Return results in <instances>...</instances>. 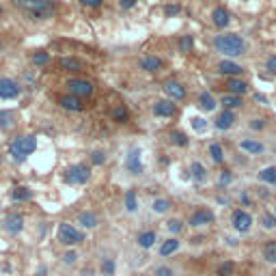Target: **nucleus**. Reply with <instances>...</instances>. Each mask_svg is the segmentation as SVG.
I'll use <instances>...</instances> for the list:
<instances>
[{
  "instance_id": "09e8293b",
  "label": "nucleus",
  "mask_w": 276,
  "mask_h": 276,
  "mask_svg": "<svg viewBox=\"0 0 276 276\" xmlns=\"http://www.w3.org/2000/svg\"><path fill=\"white\" fill-rule=\"evenodd\" d=\"M231 179H233L231 170H222V173H220V177H218V184H220V185H229Z\"/></svg>"
},
{
  "instance_id": "c03bdc74",
  "label": "nucleus",
  "mask_w": 276,
  "mask_h": 276,
  "mask_svg": "<svg viewBox=\"0 0 276 276\" xmlns=\"http://www.w3.org/2000/svg\"><path fill=\"white\" fill-rule=\"evenodd\" d=\"M153 276H175V270L168 268V265H158V268H155V272H153Z\"/></svg>"
},
{
  "instance_id": "39448f33",
  "label": "nucleus",
  "mask_w": 276,
  "mask_h": 276,
  "mask_svg": "<svg viewBox=\"0 0 276 276\" xmlns=\"http://www.w3.org/2000/svg\"><path fill=\"white\" fill-rule=\"evenodd\" d=\"M91 177V168L87 164H72L65 170V182L72 185H84Z\"/></svg>"
},
{
  "instance_id": "ddd939ff",
  "label": "nucleus",
  "mask_w": 276,
  "mask_h": 276,
  "mask_svg": "<svg viewBox=\"0 0 276 276\" xmlns=\"http://www.w3.org/2000/svg\"><path fill=\"white\" fill-rule=\"evenodd\" d=\"M164 93H166L173 102H179V99L185 97V87L182 82H177V80H168V82L164 84Z\"/></svg>"
},
{
  "instance_id": "5701e85b",
  "label": "nucleus",
  "mask_w": 276,
  "mask_h": 276,
  "mask_svg": "<svg viewBox=\"0 0 276 276\" xmlns=\"http://www.w3.org/2000/svg\"><path fill=\"white\" fill-rule=\"evenodd\" d=\"M190 175H192V179H194V182L203 184L205 179H207V168H205L201 162H197V160H194V162L190 164Z\"/></svg>"
},
{
  "instance_id": "49530a36",
  "label": "nucleus",
  "mask_w": 276,
  "mask_h": 276,
  "mask_svg": "<svg viewBox=\"0 0 276 276\" xmlns=\"http://www.w3.org/2000/svg\"><path fill=\"white\" fill-rule=\"evenodd\" d=\"M179 11H182V7H179V4H166V7H164V16H166V18L177 16Z\"/></svg>"
},
{
  "instance_id": "423d86ee",
  "label": "nucleus",
  "mask_w": 276,
  "mask_h": 276,
  "mask_svg": "<svg viewBox=\"0 0 276 276\" xmlns=\"http://www.w3.org/2000/svg\"><path fill=\"white\" fill-rule=\"evenodd\" d=\"M67 89L72 95H76V97H91L95 87L93 82H89V80H82V78H69L67 80Z\"/></svg>"
},
{
  "instance_id": "f8f14e48",
  "label": "nucleus",
  "mask_w": 276,
  "mask_h": 276,
  "mask_svg": "<svg viewBox=\"0 0 276 276\" xmlns=\"http://www.w3.org/2000/svg\"><path fill=\"white\" fill-rule=\"evenodd\" d=\"M177 112V106L173 104V99H158L153 104V114L155 117H173Z\"/></svg>"
},
{
  "instance_id": "a211bd4d",
  "label": "nucleus",
  "mask_w": 276,
  "mask_h": 276,
  "mask_svg": "<svg viewBox=\"0 0 276 276\" xmlns=\"http://www.w3.org/2000/svg\"><path fill=\"white\" fill-rule=\"evenodd\" d=\"M218 72H220V74H224V76L238 78V76H242L244 67H242V65H238V63H233V61H220Z\"/></svg>"
},
{
  "instance_id": "20e7f679",
  "label": "nucleus",
  "mask_w": 276,
  "mask_h": 276,
  "mask_svg": "<svg viewBox=\"0 0 276 276\" xmlns=\"http://www.w3.org/2000/svg\"><path fill=\"white\" fill-rule=\"evenodd\" d=\"M58 242L63 246H78L84 242V233L78 231L74 224L69 222H61L58 224Z\"/></svg>"
},
{
  "instance_id": "4d7b16f0",
  "label": "nucleus",
  "mask_w": 276,
  "mask_h": 276,
  "mask_svg": "<svg viewBox=\"0 0 276 276\" xmlns=\"http://www.w3.org/2000/svg\"><path fill=\"white\" fill-rule=\"evenodd\" d=\"M274 216H276V205H274Z\"/></svg>"
},
{
  "instance_id": "473e14b6",
  "label": "nucleus",
  "mask_w": 276,
  "mask_h": 276,
  "mask_svg": "<svg viewBox=\"0 0 276 276\" xmlns=\"http://www.w3.org/2000/svg\"><path fill=\"white\" fill-rule=\"evenodd\" d=\"M16 125V114L9 112V110H2L0 112V129H11Z\"/></svg>"
},
{
  "instance_id": "864d4df0",
  "label": "nucleus",
  "mask_w": 276,
  "mask_h": 276,
  "mask_svg": "<svg viewBox=\"0 0 276 276\" xmlns=\"http://www.w3.org/2000/svg\"><path fill=\"white\" fill-rule=\"evenodd\" d=\"M136 4V0H119V7L121 9H132Z\"/></svg>"
},
{
  "instance_id": "9d476101",
  "label": "nucleus",
  "mask_w": 276,
  "mask_h": 276,
  "mask_svg": "<svg viewBox=\"0 0 276 276\" xmlns=\"http://www.w3.org/2000/svg\"><path fill=\"white\" fill-rule=\"evenodd\" d=\"M140 149L138 147H132L128 153V158H125V168H128V173L132 175H140L143 173V158H140Z\"/></svg>"
},
{
  "instance_id": "4468645a",
  "label": "nucleus",
  "mask_w": 276,
  "mask_h": 276,
  "mask_svg": "<svg viewBox=\"0 0 276 276\" xmlns=\"http://www.w3.org/2000/svg\"><path fill=\"white\" fill-rule=\"evenodd\" d=\"M58 104H61V108L69 110V112H82L84 110L82 99L76 97V95H63V97H58Z\"/></svg>"
},
{
  "instance_id": "f3484780",
  "label": "nucleus",
  "mask_w": 276,
  "mask_h": 276,
  "mask_svg": "<svg viewBox=\"0 0 276 276\" xmlns=\"http://www.w3.org/2000/svg\"><path fill=\"white\" fill-rule=\"evenodd\" d=\"M212 22H214V26H216V28H227V26H229V22H231L229 11H227L224 7H216L214 11H212Z\"/></svg>"
},
{
  "instance_id": "aec40b11",
  "label": "nucleus",
  "mask_w": 276,
  "mask_h": 276,
  "mask_svg": "<svg viewBox=\"0 0 276 276\" xmlns=\"http://www.w3.org/2000/svg\"><path fill=\"white\" fill-rule=\"evenodd\" d=\"M227 89H229V93L239 95V97H242L244 93H248V82L242 80V78H229L227 80Z\"/></svg>"
},
{
  "instance_id": "5fc2aeb1",
  "label": "nucleus",
  "mask_w": 276,
  "mask_h": 276,
  "mask_svg": "<svg viewBox=\"0 0 276 276\" xmlns=\"http://www.w3.org/2000/svg\"><path fill=\"white\" fill-rule=\"evenodd\" d=\"M255 99H257V102H261V104H265V102H268V99H265L261 93H255Z\"/></svg>"
},
{
  "instance_id": "3c124183",
  "label": "nucleus",
  "mask_w": 276,
  "mask_h": 276,
  "mask_svg": "<svg viewBox=\"0 0 276 276\" xmlns=\"http://www.w3.org/2000/svg\"><path fill=\"white\" fill-rule=\"evenodd\" d=\"M102 2L104 0H80V4H84V7H93V9L102 7Z\"/></svg>"
},
{
  "instance_id": "4be33fe9",
  "label": "nucleus",
  "mask_w": 276,
  "mask_h": 276,
  "mask_svg": "<svg viewBox=\"0 0 276 276\" xmlns=\"http://www.w3.org/2000/svg\"><path fill=\"white\" fill-rule=\"evenodd\" d=\"M78 222L82 224L84 229H95L99 224V218L95 212H80L78 214Z\"/></svg>"
},
{
  "instance_id": "6e6d98bb",
  "label": "nucleus",
  "mask_w": 276,
  "mask_h": 276,
  "mask_svg": "<svg viewBox=\"0 0 276 276\" xmlns=\"http://www.w3.org/2000/svg\"><path fill=\"white\" fill-rule=\"evenodd\" d=\"M0 18H2V4H0Z\"/></svg>"
},
{
  "instance_id": "603ef678",
  "label": "nucleus",
  "mask_w": 276,
  "mask_h": 276,
  "mask_svg": "<svg viewBox=\"0 0 276 276\" xmlns=\"http://www.w3.org/2000/svg\"><path fill=\"white\" fill-rule=\"evenodd\" d=\"M250 128L253 129H263L265 128V119H253V121H250Z\"/></svg>"
},
{
  "instance_id": "c85d7f7f",
  "label": "nucleus",
  "mask_w": 276,
  "mask_h": 276,
  "mask_svg": "<svg viewBox=\"0 0 276 276\" xmlns=\"http://www.w3.org/2000/svg\"><path fill=\"white\" fill-rule=\"evenodd\" d=\"M11 199L13 201H28V199H33V190L26 188V185H18L16 190H11Z\"/></svg>"
},
{
  "instance_id": "a18cd8bd",
  "label": "nucleus",
  "mask_w": 276,
  "mask_h": 276,
  "mask_svg": "<svg viewBox=\"0 0 276 276\" xmlns=\"http://www.w3.org/2000/svg\"><path fill=\"white\" fill-rule=\"evenodd\" d=\"M76 261H78V253H76V250H69V253L63 255V263L65 265H74Z\"/></svg>"
},
{
  "instance_id": "7ed1b4c3",
  "label": "nucleus",
  "mask_w": 276,
  "mask_h": 276,
  "mask_svg": "<svg viewBox=\"0 0 276 276\" xmlns=\"http://www.w3.org/2000/svg\"><path fill=\"white\" fill-rule=\"evenodd\" d=\"M37 149V138L35 136H16L9 143V155L13 158V162H24L31 153Z\"/></svg>"
},
{
  "instance_id": "412c9836",
  "label": "nucleus",
  "mask_w": 276,
  "mask_h": 276,
  "mask_svg": "<svg viewBox=\"0 0 276 276\" xmlns=\"http://www.w3.org/2000/svg\"><path fill=\"white\" fill-rule=\"evenodd\" d=\"M179 246H182V242H179L177 238H168V239H164V242L160 244V257H168V255L177 253Z\"/></svg>"
},
{
  "instance_id": "6ab92c4d",
  "label": "nucleus",
  "mask_w": 276,
  "mask_h": 276,
  "mask_svg": "<svg viewBox=\"0 0 276 276\" xmlns=\"http://www.w3.org/2000/svg\"><path fill=\"white\" fill-rule=\"evenodd\" d=\"M239 149L246 153H250V155H261L265 151V147H263V143H259V140H253V138H246L239 143Z\"/></svg>"
},
{
  "instance_id": "8fccbe9b",
  "label": "nucleus",
  "mask_w": 276,
  "mask_h": 276,
  "mask_svg": "<svg viewBox=\"0 0 276 276\" xmlns=\"http://www.w3.org/2000/svg\"><path fill=\"white\" fill-rule=\"evenodd\" d=\"M265 67H268L270 74H276V56L272 54V56H268V61H265Z\"/></svg>"
},
{
  "instance_id": "4c0bfd02",
  "label": "nucleus",
  "mask_w": 276,
  "mask_h": 276,
  "mask_svg": "<svg viewBox=\"0 0 276 276\" xmlns=\"http://www.w3.org/2000/svg\"><path fill=\"white\" fill-rule=\"evenodd\" d=\"M209 155H212V160L216 164H220L224 160V151H222V147H220L218 143H212L209 145Z\"/></svg>"
},
{
  "instance_id": "58836bf2",
  "label": "nucleus",
  "mask_w": 276,
  "mask_h": 276,
  "mask_svg": "<svg viewBox=\"0 0 276 276\" xmlns=\"http://www.w3.org/2000/svg\"><path fill=\"white\" fill-rule=\"evenodd\" d=\"M166 229H168V233L177 235V233H182L184 231V222L179 218H170V220H166Z\"/></svg>"
},
{
  "instance_id": "b1692460",
  "label": "nucleus",
  "mask_w": 276,
  "mask_h": 276,
  "mask_svg": "<svg viewBox=\"0 0 276 276\" xmlns=\"http://www.w3.org/2000/svg\"><path fill=\"white\" fill-rule=\"evenodd\" d=\"M220 104L224 106V110H233V108H242V97L239 95H233V93H227L220 97Z\"/></svg>"
},
{
  "instance_id": "f257e3e1",
  "label": "nucleus",
  "mask_w": 276,
  "mask_h": 276,
  "mask_svg": "<svg viewBox=\"0 0 276 276\" xmlns=\"http://www.w3.org/2000/svg\"><path fill=\"white\" fill-rule=\"evenodd\" d=\"M13 4L33 19H50L58 11V4L54 0H13Z\"/></svg>"
},
{
  "instance_id": "72a5a7b5",
  "label": "nucleus",
  "mask_w": 276,
  "mask_h": 276,
  "mask_svg": "<svg viewBox=\"0 0 276 276\" xmlns=\"http://www.w3.org/2000/svg\"><path fill=\"white\" fill-rule=\"evenodd\" d=\"M233 272H235L233 261H224V263H220L218 268H216V276H233Z\"/></svg>"
},
{
  "instance_id": "6e6552de",
  "label": "nucleus",
  "mask_w": 276,
  "mask_h": 276,
  "mask_svg": "<svg viewBox=\"0 0 276 276\" xmlns=\"http://www.w3.org/2000/svg\"><path fill=\"white\" fill-rule=\"evenodd\" d=\"M231 224L238 233H248L250 227H253V216H250L246 209H235L233 216H231Z\"/></svg>"
},
{
  "instance_id": "de8ad7c7",
  "label": "nucleus",
  "mask_w": 276,
  "mask_h": 276,
  "mask_svg": "<svg viewBox=\"0 0 276 276\" xmlns=\"http://www.w3.org/2000/svg\"><path fill=\"white\" fill-rule=\"evenodd\" d=\"M91 162L97 164V166H99V164H104V162H106V153H104V151H93L91 153Z\"/></svg>"
},
{
  "instance_id": "0eeeda50",
  "label": "nucleus",
  "mask_w": 276,
  "mask_h": 276,
  "mask_svg": "<svg viewBox=\"0 0 276 276\" xmlns=\"http://www.w3.org/2000/svg\"><path fill=\"white\" fill-rule=\"evenodd\" d=\"M216 220V216L212 209H207V207H197L192 214H190V227H194V229H199V227H207V224H212Z\"/></svg>"
},
{
  "instance_id": "a19ab883",
  "label": "nucleus",
  "mask_w": 276,
  "mask_h": 276,
  "mask_svg": "<svg viewBox=\"0 0 276 276\" xmlns=\"http://www.w3.org/2000/svg\"><path fill=\"white\" fill-rule=\"evenodd\" d=\"M192 128H194V132H199V134H203V132H207V121L205 119H201V117H194L192 121Z\"/></svg>"
},
{
  "instance_id": "7c9ffc66",
  "label": "nucleus",
  "mask_w": 276,
  "mask_h": 276,
  "mask_svg": "<svg viewBox=\"0 0 276 276\" xmlns=\"http://www.w3.org/2000/svg\"><path fill=\"white\" fill-rule=\"evenodd\" d=\"M114 270H117V263H114V259L104 257L102 263H99V272H102V276H114Z\"/></svg>"
},
{
  "instance_id": "cd10ccee",
  "label": "nucleus",
  "mask_w": 276,
  "mask_h": 276,
  "mask_svg": "<svg viewBox=\"0 0 276 276\" xmlns=\"http://www.w3.org/2000/svg\"><path fill=\"white\" fill-rule=\"evenodd\" d=\"M140 67H143L145 72H158V69L162 67V58H158V56H145L143 61H140Z\"/></svg>"
},
{
  "instance_id": "e433bc0d",
  "label": "nucleus",
  "mask_w": 276,
  "mask_h": 276,
  "mask_svg": "<svg viewBox=\"0 0 276 276\" xmlns=\"http://www.w3.org/2000/svg\"><path fill=\"white\" fill-rule=\"evenodd\" d=\"M128 117H129V112H128V108H125L123 104H119V106L112 108V119L114 121L123 123V121H128Z\"/></svg>"
},
{
  "instance_id": "a878e982",
  "label": "nucleus",
  "mask_w": 276,
  "mask_h": 276,
  "mask_svg": "<svg viewBox=\"0 0 276 276\" xmlns=\"http://www.w3.org/2000/svg\"><path fill=\"white\" fill-rule=\"evenodd\" d=\"M263 259L268 261L270 265H276V239H270V242L263 244Z\"/></svg>"
},
{
  "instance_id": "ea45409f",
  "label": "nucleus",
  "mask_w": 276,
  "mask_h": 276,
  "mask_svg": "<svg viewBox=\"0 0 276 276\" xmlns=\"http://www.w3.org/2000/svg\"><path fill=\"white\" fill-rule=\"evenodd\" d=\"M170 140H173L175 145H177V147H188V136H185V134H182V132H173L170 134Z\"/></svg>"
},
{
  "instance_id": "13d9d810",
  "label": "nucleus",
  "mask_w": 276,
  "mask_h": 276,
  "mask_svg": "<svg viewBox=\"0 0 276 276\" xmlns=\"http://www.w3.org/2000/svg\"><path fill=\"white\" fill-rule=\"evenodd\" d=\"M274 185H276V182H274Z\"/></svg>"
},
{
  "instance_id": "c756f323",
  "label": "nucleus",
  "mask_w": 276,
  "mask_h": 276,
  "mask_svg": "<svg viewBox=\"0 0 276 276\" xmlns=\"http://www.w3.org/2000/svg\"><path fill=\"white\" fill-rule=\"evenodd\" d=\"M170 207H173V203H170L168 199H162V197L153 199V203H151V209H153L155 214H166Z\"/></svg>"
},
{
  "instance_id": "2eb2a0df",
  "label": "nucleus",
  "mask_w": 276,
  "mask_h": 276,
  "mask_svg": "<svg viewBox=\"0 0 276 276\" xmlns=\"http://www.w3.org/2000/svg\"><path fill=\"white\" fill-rule=\"evenodd\" d=\"M233 123H235V114H233V110H222V112L216 117V129H220V132H224V129H231L233 128Z\"/></svg>"
},
{
  "instance_id": "1a4fd4ad",
  "label": "nucleus",
  "mask_w": 276,
  "mask_h": 276,
  "mask_svg": "<svg viewBox=\"0 0 276 276\" xmlns=\"http://www.w3.org/2000/svg\"><path fill=\"white\" fill-rule=\"evenodd\" d=\"M22 93V87L11 78H0V99H16Z\"/></svg>"
},
{
  "instance_id": "c9c22d12",
  "label": "nucleus",
  "mask_w": 276,
  "mask_h": 276,
  "mask_svg": "<svg viewBox=\"0 0 276 276\" xmlns=\"http://www.w3.org/2000/svg\"><path fill=\"white\" fill-rule=\"evenodd\" d=\"M259 179L265 184H274L276 182V166H268V168L259 170Z\"/></svg>"
},
{
  "instance_id": "2f4dec72",
  "label": "nucleus",
  "mask_w": 276,
  "mask_h": 276,
  "mask_svg": "<svg viewBox=\"0 0 276 276\" xmlns=\"http://www.w3.org/2000/svg\"><path fill=\"white\" fill-rule=\"evenodd\" d=\"M123 203H125V209H128V212H136V209H138V197H136V192H134V190H128V192H125V197H123Z\"/></svg>"
},
{
  "instance_id": "79ce46f5",
  "label": "nucleus",
  "mask_w": 276,
  "mask_h": 276,
  "mask_svg": "<svg viewBox=\"0 0 276 276\" xmlns=\"http://www.w3.org/2000/svg\"><path fill=\"white\" fill-rule=\"evenodd\" d=\"M261 224H263V229H276V216L274 214H263L261 216Z\"/></svg>"
},
{
  "instance_id": "f704fd0d",
  "label": "nucleus",
  "mask_w": 276,
  "mask_h": 276,
  "mask_svg": "<svg viewBox=\"0 0 276 276\" xmlns=\"http://www.w3.org/2000/svg\"><path fill=\"white\" fill-rule=\"evenodd\" d=\"M177 46H179V52H190L194 48V37L192 35H182Z\"/></svg>"
},
{
  "instance_id": "37998d69",
  "label": "nucleus",
  "mask_w": 276,
  "mask_h": 276,
  "mask_svg": "<svg viewBox=\"0 0 276 276\" xmlns=\"http://www.w3.org/2000/svg\"><path fill=\"white\" fill-rule=\"evenodd\" d=\"M48 61H50V54L43 52V50H39V52L33 54V63H35V65H46Z\"/></svg>"
},
{
  "instance_id": "393cba45",
  "label": "nucleus",
  "mask_w": 276,
  "mask_h": 276,
  "mask_svg": "<svg viewBox=\"0 0 276 276\" xmlns=\"http://www.w3.org/2000/svg\"><path fill=\"white\" fill-rule=\"evenodd\" d=\"M58 65H61L63 69H67V72H82L84 69L82 61H78V58H74V56H63L61 61H58Z\"/></svg>"
},
{
  "instance_id": "dca6fc26",
  "label": "nucleus",
  "mask_w": 276,
  "mask_h": 276,
  "mask_svg": "<svg viewBox=\"0 0 276 276\" xmlns=\"http://www.w3.org/2000/svg\"><path fill=\"white\" fill-rule=\"evenodd\" d=\"M155 242H158V233L155 231H140V233L136 235V244L140 246V248H145V250H149V248H153Z\"/></svg>"
},
{
  "instance_id": "bb28decb",
  "label": "nucleus",
  "mask_w": 276,
  "mask_h": 276,
  "mask_svg": "<svg viewBox=\"0 0 276 276\" xmlns=\"http://www.w3.org/2000/svg\"><path fill=\"white\" fill-rule=\"evenodd\" d=\"M199 106L205 110V112H212V110H216V99H214V95L212 93H201L199 95Z\"/></svg>"
},
{
  "instance_id": "f03ea898",
  "label": "nucleus",
  "mask_w": 276,
  "mask_h": 276,
  "mask_svg": "<svg viewBox=\"0 0 276 276\" xmlns=\"http://www.w3.org/2000/svg\"><path fill=\"white\" fill-rule=\"evenodd\" d=\"M214 48H216V52L235 58V56H242L246 52V41L238 33H222V35H216Z\"/></svg>"
},
{
  "instance_id": "9b49d317",
  "label": "nucleus",
  "mask_w": 276,
  "mask_h": 276,
  "mask_svg": "<svg viewBox=\"0 0 276 276\" xmlns=\"http://www.w3.org/2000/svg\"><path fill=\"white\" fill-rule=\"evenodd\" d=\"M22 229H24V216L18 212L7 214V218H4V231L9 235H18V233H22Z\"/></svg>"
}]
</instances>
